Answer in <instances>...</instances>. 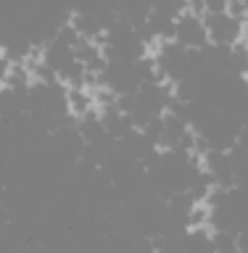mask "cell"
I'll return each mask as SVG.
<instances>
[{"label":"cell","instance_id":"6da1fadb","mask_svg":"<svg viewBox=\"0 0 248 253\" xmlns=\"http://www.w3.org/2000/svg\"><path fill=\"white\" fill-rule=\"evenodd\" d=\"M174 42H180L185 50H203L211 45L209 29L203 24V16H196L193 11H182L174 19Z\"/></svg>","mask_w":248,"mask_h":253},{"label":"cell","instance_id":"7a4b0ae2","mask_svg":"<svg viewBox=\"0 0 248 253\" xmlns=\"http://www.w3.org/2000/svg\"><path fill=\"white\" fill-rule=\"evenodd\" d=\"M203 24L209 29L211 45H225L233 47L238 42H243V27L246 19H235L233 13H206Z\"/></svg>","mask_w":248,"mask_h":253},{"label":"cell","instance_id":"3957f363","mask_svg":"<svg viewBox=\"0 0 248 253\" xmlns=\"http://www.w3.org/2000/svg\"><path fill=\"white\" fill-rule=\"evenodd\" d=\"M66 106H69V114L74 116L77 122L85 119L93 108H98L93 100V92L87 90V87H66Z\"/></svg>","mask_w":248,"mask_h":253},{"label":"cell","instance_id":"277c9868","mask_svg":"<svg viewBox=\"0 0 248 253\" xmlns=\"http://www.w3.org/2000/svg\"><path fill=\"white\" fill-rule=\"evenodd\" d=\"M206 3V13H227L230 0H203Z\"/></svg>","mask_w":248,"mask_h":253}]
</instances>
